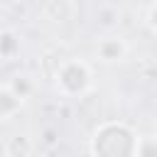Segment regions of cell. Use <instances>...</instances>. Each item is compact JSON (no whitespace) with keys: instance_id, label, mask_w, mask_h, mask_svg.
<instances>
[{"instance_id":"cell-1","label":"cell","mask_w":157,"mask_h":157,"mask_svg":"<svg viewBox=\"0 0 157 157\" xmlns=\"http://www.w3.org/2000/svg\"><path fill=\"white\" fill-rule=\"evenodd\" d=\"M137 132L123 120H105L96 125L88 137L91 157H135L137 155Z\"/></svg>"},{"instance_id":"cell-2","label":"cell","mask_w":157,"mask_h":157,"mask_svg":"<svg viewBox=\"0 0 157 157\" xmlns=\"http://www.w3.org/2000/svg\"><path fill=\"white\" fill-rule=\"evenodd\" d=\"M54 88L61 98H83L93 88V69L83 59H66L54 71Z\"/></svg>"},{"instance_id":"cell-3","label":"cell","mask_w":157,"mask_h":157,"mask_svg":"<svg viewBox=\"0 0 157 157\" xmlns=\"http://www.w3.org/2000/svg\"><path fill=\"white\" fill-rule=\"evenodd\" d=\"M130 54V44L125 42V37L120 34H103L96 39V47H93V56L105 64V66H113V64H123Z\"/></svg>"},{"instance_id":"cell-4","label":"cell","mask_w":157,"mask_h":157,"mask_svg":"<svg viewBox=\"0 0 157 157\" xmlns=\"http://www.w3.org/2000/svg\"><path fill=\"white\" fill-rule=\"evenodd\" d=\"M76 15V2L74 0H49L44 5V17L54 25H66Z\"/></svg>"},{"instance_id":"cell-5","label":"cell","mask_w":157,"mask_h":157,"mask_svg":"<svg viewBox=\"0 0 157 157\" xmlns=\"http://www.w3.org/2000/svg\"><path fill=\"white\" fill-rule=\"evenodd\" d=\"M25 103H27V101H22V98L10 88V83H2V86H0V123L12 120L15 115H20V110L25 108Z\"/></svg>"},{"instance_id":"cell-6","label":"cell","mask_w":157,"mask_h":157,"mask_svg":"<svg viewBox=\"0 0 157 157\" xmlns=\"http://www.w3.org/2000/svg\"><path fill=\"white\" fill-rule=\"evenodd\" d=\"M34 155V140L27 132H15L5 140V157H32Z\"/></svg>"},{"instance_id":"cell-7","label":"cell","mask_w":157,"mask_h":157,"mask_svg":"<svg viewBox=\"0 0 157 157\" xmlns=\"http://www.w3.org/2000/svg\"><path fill=\"white\" fill-rule=\"evenodd\" d=\"M7 83H10V88H12L22 101H29V98L34 96V91H37V81H34L29 74H25V71H22V74H15Z\"/></svg>"},{"instance_id":"cell-8","label":"cell","mask_w":157,"mask_h":157,"mask_svg":"<svg viewBox=\"0 0 157 157\" xmlns=\"http://www.w3.org/2000/svg\"><path fill=\"white\" fill-rule=\"evenodd\" d=\"M20 54V37L12 29H2L0 32V59L10 61Z\"/></svg>"},{"instance_id":"cell-9","label":"cell","mask_w":157,"mask_h":157,"mask_svg":"<svg viewBox=\"0 0 157 157\" xmlns=\"http://www.w3.org/2000/svg\"><path fill=\"white\" fill-rule=\"evenodd\" d=\"M135 157H157V132H145L137 137V155Z\"/></svg>"},{"instance_id":"cell-10","label":"cell","mask_w":157,"mask_h":157,"mask_svg":"<svg viewBox=\"0 0 157 157\" xmlns=\"http://www.w3.org/2000/svg\"><path fill=\"white\" fill-rule=\"evenodd\" d=\"M145 22H147V27H150V32L157 37V2L147 10V17H145Z\"/></svg>"},{"instance_id":"cell-11","label":"cell","mask_w":157,"mask_h":157,"mask_svg":"<svg viewBox=\"0 0 157 157\" xmlns=\"http://www.w3.org/2000/svg\"><path fill=\"white\" fill-rule=\"evenodd\" d=\"M155 132H157V123H155Z\"/></svg>"}]
</instances>
